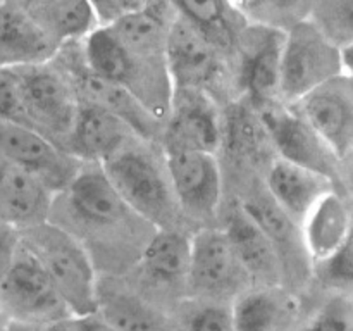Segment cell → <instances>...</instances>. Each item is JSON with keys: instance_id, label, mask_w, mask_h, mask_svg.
<instances>
[{"instance_id": "obj_28", "label": "cell", "mask_w": 353, "mask_h": 331, "mask_svg": "<svg viewBox=\"0 0 353 331\" xmlns=\"http://www.w3.org/2000/svg\"><path fill=\"white\" fill-rule=\"evenodd\" d=\"M100 312L123 331H162L150 310L133 297L100 290Z\"/></svg>"}, {"instance_id": "obj_4", "label": "cell", "mask_w": 353, "mask_h": 331, "mask_svg": "<svg viewBox=\"0 0 353 331\" xmlns=\"http://www.w3.org/2000/svg\"><path fill=\"white\" fill-rule=\"evenodd\" d=\"M57 202L76 223V231L99 237L100 241H117L123 237L131 241V237H152L157 230L131 209L100 164L85 162L71 186L59 193Z\"/></svg>"}, {"instance_id": "obj_31", "label": "cell", "mask_w": 353, "mask_h": 331, "mask_svg": "<svg viewBox=\"0 0 353 331\" xmlns=\"http://www.w3.org/2000/svg\"><path fill=\"white\" fill-rule=\"evenodd\" d=\"M317 272L327 285L340 288L353 286V224L341 247L330 259L317 264Z\"/></svg>"}, {"instance_id": "obj_30", "label": "cell", "mask_w": 353, "mask_h": 331, "mask_svg": "<svg viewBox=\"0 0 353 331\" xmlns=\"http://www.w3.org/2000/svg\"><path fill=\"white\" fill-rule=\"evenodd\" d=\"M300 331H353V299L345 293L331 295Z\"/></svg>"}, {"instance_id": "obj_21", "label": "cell", "mask_w": 353, "mask_h": 331, "mask_svg": "<svg viewBox=\"0 0 353 331\" xmlns=\"http://www.w3.org/2000/svg\"><path fill=\"white\" fill-rule=\"evenodd\" d=\"M64 45L10 3L0 9V62L2 68L54 61Z\"/></svg>"}, {"instance_id": "obj_2", "label": "cell", "mask_w": 353, "mask_h": 331, "mask_svg": "<svg viewBox=\"0 0 353 331\" xmlns=\"http://www.w3.org/2000/svg\"><path fill=\"white\" fill-rule=\"evenodd\" d=\"M124 200L157 230H179L185 219L172 190L162 143L138 137L102 164Z\"/></svg>"}, {"instance_id": "obj_13", "label": "cell", "mask_w": 353, "mask_h": 331, "mask_svg": "<svg viewBox=\"0 0 353 331\" xmlns=\"http://www.w3.org/2000/svg\"><path fill=\"white\" fill-rule=\"evenodd\" d=\"M224 137L226 121L214 97L196 90H174L171 116L162 138L164 150L217 154L224 147Z\"/></svg>"}, {"instance_id": "obj_18", "label": "cell", "mask_w": 353, "mask_h": 331, "mask_svg": "<svg viewBox=\"0 0 353 331\" xmlns=\"http://www.w3.org/2000/svg\"><path fill=\"white\" fill-rule=\"evenodd\" d=\"M138 137L140 134L119 116L81 99L65 148L79 161L102 166Z\"/></svg>"}, {"instance_id": "obj_15", "label": "cell", "mask_w": 353, "mask_h": 331, "mask_svg": "<svg viewBox=\"0 0 353 331\" xmlns=\"http://www.w3.org/2000/svg\"><path fill=\"white\" fill-rule=\"evenodd\" d=\"M65 66L71 71L76 86H78L79 97L83 100L97 103V106L119 116L145 140L162 143L165 123H162L126 86L92 71L86 66L83 52L78 55V59H71L69 62H65Z\"/></svg>"}, {"instance_id": "obj_37", "label": "cell", "mask_w": 353, "mask_h": 331, "mask_svg": "<svg viewBox=\"0 0 353 331\" xmlns=\"http://www.w3.org/2000/svg\"><path fill=\"white\" fill-rule=\"evenodd\" d=\"M343 50V68L345 72L353 78V43L341 48Z\"/></svg>"}, {"instance_id": "obj_19", "label": "cell", "mask_w": 353, "mask_h": 331, "mask_svg": "<svg viewBox=\"0 0 353 331\" xmlns=\"http://www.w3.org/2000/svg\"><path fill=\"white\" fill-rule=\"evenodd\" d=\"M264 186L274 202L302 224L316 203L341 185L330 176L274 155L265 168Z\"/></svg>"}, {"instance_id": "obj_39", "label": "cell", "mask_w": 353, "mask_h": 331, "mask_svg": "<svg viewBox=\"0 0 353 331\" xmlns=\"http://www.w3.org/2000/svg\"><path fill=\"white\" fill-rule=\"evenodd\" d=\"M248 0H233V3H236V6H247Z\"/></svg>"}, {"instance_id": "obj_3", "label": "cell", "mask_w": 353, "mask_h": 331, "mask_svg": "<svg viewBox=\"0 0 353 331\" xmlns=\"http://www.w3.org/2000/svg\"><path fill=\"white\" fill-rule=\"evenodd\" d=\"M81 52L92 71L126 86L162 123H168L174 97L168 54L133 50L107 24L83 38Z\"/></svg>"}, {"instance_id": "obj_7", "label": "cell", "mask_w": 353, "mask_h": 331, "mask_svg": "<svg viewBox=\"0 0 353 331\" xmlns=\"http://www.w3.org/2000/svg\"><path fill=\"white\" fill-rule=\"evenodd\" d=\"M343 72V50L310 17L286 28L279 81L281 102L296 103Z\"/></svg>"}, {"instance_id": "obj_29", "label": "cell", "mask_w": 353, "mask_h": 331, "mask_svg": "<svg viewBox=\"0 0 353 331\" xmlns=\"http://www.w3.org/2000/svg\"><path fill=\"white\" fill-rule=\"evenodd\" d=\"M309 17L341 48L353 43V0H314Z\"/></svg>"}, {"instance_id": "obj_22", "label": "cell", "mask_w": 353, "mask_h": 331, "mask_svg": "<svg viewBox=\"0 0 353 331\" xmlns=\"http://www.w3.org/2000/svg\"><path fill=\"white\" fill-rule=\"evenodd\" d=\"M26 14L61 45L83 40L100 26L90 0H2Z\"/></svg>"}, {"instance_id": "obj_26", "label": "cell", "mask_w": 353, "mask_h": 331, "mask_svg": "<svg viewBox=\"0 0 353 331\" xmlns=\"http://www.w3.org/2000/svg\"><path fill=\"white\" fill-rule=\"evenodd\" d=\"M231 309L238 331H283L295 314L296 302L276 286H262L240 293Z\"/></svg>"}, {"instance_id": "obj_35", "label": "cell", "mask_w": 353, "mask_h": 331, "mask_svg": "<svg viewBox=\"0 0 353 331\" xmlns=\"http://www.w3.org/2000/svg\"><path fill=\"white\" fill-rule=\"evenodd\" d=\"M69 319L54 324H28L17 323V321H9L6 324V328H3V331H72L71 326H69Z\"/></svg>"}, {"instance_id": "obj_9", "label": "cell", "mask_w": 353, "mask_h": 331, "mask_svg": "<svg viewBox=\"0 0 353 331\" xmlns=\"http://www.w3.org/2000/svg\"><path fill=\"white\" fill-rule=\"evenodd\" d=\"M165 54L174 90H196L217 100L216 93L224 90L219 83L230 69L224 50L209 34L178 14L169 23Z\"/></svg>"}, {"instance_id": "obj_1", "label": "cell", "mask_w": 353, "mask_h": 331, "mask_svg": "<svg viewBox=\"0 0 353 331\" xmlns=\"http://www.w3.org/2000/svg\"><path fill=\"white\" fill-rule=\"evenodd\" d=\"M57 57L41 64L2 68L0 112L2 121L33 128L65 148L81 97L71 71L57 64Z\"/></svg>"}, {"instance_id": "obj_16", "label": "cell", "mask_w": 353, "mask_h": 331, "mask_svg": "<svg viewBox=\"0 0 353 331\" xmlns=\"http://www.w3.org/2000/svg\"><path fill=\"white\" fill-rule=\"evenodd\" d=\"M192 248L190 281L200 292L226 295L250 278L224 228L205 226L196 230Z\"/></svg>"}, {"instance_id": "obj_17", "label": "cell", "mask_w": 353, "mask_h": 331, "mask_svg": "<svg viewBox=\"0 0 353 331\" xmlns=\"http://www.w3.org/2000/svg\"><path fill=\"white\" fill-rule=\"evenodd\" d=\"M57 193L33 172L2 159L0 174V219L17 231H26L50 221Z\"/></svg>"}, {"instance_id": "obj_5", "label": "cell", "mask_w": 353, "mask_h": 331, "mask_svg": "<svg viewBox=\"0 0 353 331\" xmlns=\"http://www.w3.org/2000/svg\"><path fill=\"white\" fill-rule=\"evenodd\" d=\"M19 233L52 276L72 316L99 312V279L83 241L52 221Z\"/></svg>"}, {"instance_id": "obj_6", "label": "cell", "mask_w": 353, "mask_h": 331, "mask_svg": "<svg viewBox=\"0 0 353 331\" xmlns=\"http://www.w3.org/2000/svg\"><path fill=\"white\" fill-rule=\"evenodd\" d=\"M0 297L9 321L54 324L72 317L52 276L23 238L12 255L2 262Z\"/></svg>"}, {"instance_id": "obj_34", "label": "cell", "mask_w": 353, "mask_h": 331, "mask_svg": "<svg viewBox=\"0 0 353 331\" xmlns=\"http://www.w3.org/2000/svg\"><path fill=\"white\" fill-rule=\"evenodd\" d=\"M69 326L72 331H123L110 323L100 310L86 316H72L69 319Z\"/></svg>"}, {"instance_id": "obj_38", "label": "cell", "mask_w": 353, "mask_h": 331, "mask_svg": "<svg viewBox=\"0 0 353 331\" xmlns=\"http://www.w3.org/2000/svg\"><path fill=\"white\" fill-rule=\"evenodd\" d=\"M259 2V0H248V2H247V6H245V7H248V6H254V3H257ZM272 2H281V0H272ZM285 2H290V0H285Z\"/></svg>"}, {"instance_id": "obj_14", "label": "cell", "mask_w": 353, "mask_h": 331, "mask_svg": "<svg viewBox=\"0 0 353 331\" xmlns=\"http://www.w3.org/2000/svg\"><path fill=\"white\" fill-rule=\"evenodd\" d=\"M317 130L343 162L353 152V78L347 72L330 79L292 103Z\"/></svg>"}, {"instance_id": "obj_32", "label": "cell", "mask_w": 353, "mask_h": 331, "mask_svg": "<svg viewBox=\"0 0 353 331\" xmlns=\"http://www.w3.org/2000/svg\"><path fill=\"white\" fill-rule=\"evenodd\" d=\"M188 331H238L233 309L223 305H205L190 319Z\"/></svg>"}, {"instance_id": "obj_10", "label": "cell", "mask_w": 353, "mask_h": 331, "mask_svg": "<svg viewBox=\"0 0 353 331\" xmlns=\"http://www.w3.org/2000/svg\"><path fill=\"white\" fill-rule=\"evenodd\" d=\"M257 110L276 155L330 176L341 185L343 162L295 106L274 102Z\"/></svg>"}, {"instance_id": "obj_20", "label": "cell", "mask_w": 353, "mask_h": 331, "mask_svg": "<svg viewBox=\"0 0 353 331\" xmlns=\"http://www.w3.org/2000/svg\"><path fill=\"white\" fill-rule=\"evenodd\" d=\"M352 224V197L341 186L331 190L300 224L303 245L312 264H321L341 247L350 233Z\"/></svg>"}, {"instance_id": "obj_23", "label": "cell", "mask_w": 353, "mask_h": 331, "mask_svg": "<svg viewBox=\"0 0 353 331\" xmlns=\"http://www.w3.org/2000/svg\"><path fill=\"white\" fill-rule=\"evenodd\" d=\"M240 203L245 212L271 238L272 245L278 250L283 271L293 262H299L300 265H303V261H310L305 245H303L300 224L293 221L274 202L265 186H262V190H250L247 197L240 200Z\"/></svg>"}, {"instance_id": "obj_8", "label": "cell", "mask_w": 353, "mask_h": 331, "mask_svg": "<svg viewBox=\"0 0 353 331\" xmlns=\"http://www.w3.org/2000/svg\"><path fill=\"white\" fill-rule=\"evenodd\" d=\"M286 30L259 23L243 26L234 43L236 90L255 109L281 102V61Z\"/></svg>"}, {"instance_id": "obj_25", "label": "cell", "mask_w": 353, "mask_h": 331, "mask_svg": "<svg viewBox=\"0 0 353 331\" xmlns=\"http://www.w3.org/2000/svg\"><path fill=\"white\" fill-rule=\"evenodd\" d=\"M192 238L183 230H155L140 254L145 274L155 283L176 285L190 279L192 272Z\"/></svg>"}, {"instance_id": "obj_33", "label": "cell", "mask_w": 353, "mask_h": 331, "mask_svg": "<svg viewBox=\"0 0 353 331\" xmlns=\"http://www.w3.org/2000/svg\"><path fill=\"white\" fill-rule=\"evenodd\" d=\"M99 24H112L128 14L154 6L152 0H90Z\"/></svg>"}, {"instance_id": "obj_24", "label": "cell", "mask_w": 353, "mask_h": 331, "mask_svg": "<svg viewBox=\"0 0 353 331\" xmlns=\"http://www.w3.org/2000/svg\"><path fill=\"white\" fill-rule=\"evenodd\" d=\"M224 230L230 234L250 278L264 279L265 286L278 279L283 272L278 250L264 230L245 212L240 202L228 210Z\"/></svg>"}, {"instance_id": "obj_12", "label": "cell", "mask_w": 353, "mask_h": 331, "mask_svg": "<svg viewBox=\"0 0 353 331\" xmlns=\"http://www.w3.org/2000/svg\"><path fill=\"white\" fill-rule=\"evenodd\" d=\"M172 190L185 219L216 221L223 205V168L212 152L165 150Z\"/></svg>"}, {"instance_id": "obj_27", "label": "cell", "mask_w": 353, "mask_h": 331, "mask_svg": "<svg viewBox=\"0 0 353 331\" xmlns=\"http://www.w3.org/2000/svg\"><path fill=\"white\" fill-rule=\"evenodd\" d=\"M179 16L186 17L209 34L210 40L224 52L233 50L241 28L231 12L233 0H171Z\"/></svg>"}, {"instance_id": "obj_11", "label": "cell", "mask_w": 353, "mask_h": 331, "mask_svg": "<svg viewBox=\"0 0 353 331\" xmlns=\"http://www.w3.org/2000/svg\"><path fill=\"white\" fill-rule=\"evenodd\" d=\"M0 150L2 159L33 172L57 195L71 186L85 166L47 134L12 121L0 124Z\"/></svg>"}, {"instance_id": "obj_36", "label": "cell", "mask_w": 353, "mask_h": 331, "mask_svg": "<svg viewBox=\"0 0 353 331\" xmlns=\"http://www.w3.org/2000/svg\"><path fill=\"white\" fill-rule=\"evenodd\" d=\"M341 185L353 200V152L343 159V164H341Z\"/></svg>"}]
</instances>
